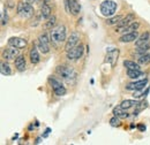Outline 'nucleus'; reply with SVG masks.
I'll list each match as a JSON object with an SVG mask.
<instances>
[{"instance_id": "nucleus-1", "label": "nucleus", "mask_w": 150, "mask_h": 145, "mask_svg": "<svg viewBox=\"0 0 150 145\" xmlns=\"http://www.w3.org/2000/svg\"><path fill=\"white\" fill-rule=\"evenodd\" d=\"M50 38H51V42L52 43H56V44H61L67 40V30H66V27L65 25H58L56 28H53L51 31H50Z\"/></svg>"}, {"instance_id": "nucleus-2", "label": "nucleus", "mask_w": 150, "mask_h": 145, "mask_svg": "<svg viewBox=\"0 0 150 145\" xmlns=\"http://www.w3.org/2000/svg\"><path fill=\"white\" fill-rule=\"evenodd\" d=\"M16 13L21 18H30L36 14L35 9H34V6L31 4L25 2V1H21L18 4Z\"/></svg>"}, {"instance_id": "nucleus-3", "label": "nucleus", "mask_w": 150, "mask_h": 145, "mask_svg": "<svg viewBox=\"0 0 150 145\" xmlns=\"http://www.w3.org/2000/svg\"><path fill=\"white\" fill-rule=\"evenodd\" d=\"M117 8H118V5L113 0H105L99 6L100 14L103 16H105V18H111V16H113L115 14V12H117Z\"/></svg>"}, {"instance_id": "nucleus-4", "label": "nucleus", "mask_w": 150, "mask_h": 145, "mask_svg": "<svg viewBox=\"0 0 150 145\" xmlns=\"http://www.w3.org/2000/svg\"><path fill=\"white\" fill-rule=\"evenodd\" d=\"M57 74L65 81H73L75 77H76V72L74 70V68L69 67V66H66V65H61V66H58L56 68Z\"/></svg>"}, {"instance_id": "nucleus-5", "label": "nucleus", "mask_w": 150, "mask_h": 145, "mask_svg": "<svg viewBox=\"0 0 150 145\" xmlns=\"http://www.w3.org/2000/svg\"><path fill=\"white\" fill-rule=\"evenodd\" d=\"M50 42H51V38H49L46 34H42L38 37L37 47L43 54H47L50 52Z\"/></svg>"}, {"instance_id": "nucleus-6", "label": "nucleus", "mask_w": 150, "mask_h": 145, "mask_svg": "<svg viewBox=\"0 0 150 145\" xmlns=\"http://www.w3.org/2000/svg\"><path fill=\"white\" fill-rule=\"evenodd\" d=\"M49 83H50V85H51V88H52V90L54 92V94L58 96V97H61V96H65L66 94V88L61 84V82L60 81H58L57 78L54 77H49Z\"/></svg>"}, {"instance_id": "nucleus-7", "label": "nucleus", "mask_w": 150, "mask_h": 145, "mask_svg": "<svg viewBox=\"0 0 150 145\" xmlns=\"http://www.w3.org/2000/svg\"><path fill=\"white\" fill-rule=\"evenodd\" d=\"M83 53H84V47H83V45H77V46L73 47L72 50L67 51L66 56H67V59L71 60V61H76V60H79L80 58H82Z\"/></svg>"}, {"instance_id": "nucleus-8", "label": "nucleus", "mask_w": 150, "mask_h": 145, "mask_svg": "<svg viewBox=\"0 0 150 145\" xmlns=\"http://www.w3.org/2000/svg\"><path fill=\"white\" fill-rule=\"evenodd\" d=\"M134 21H135V14H134V13H129V14H127L125 18H121V20L119 21V23L117 24L115 32H121L126 27H128L132 22H134Z\"/></svg>"}, {"instance_id": "nucleus-9", "label": "nucleus", "mask_w": 150, "mask_h": 145, "mask_svg": "<svg viewBox=\"0 0 150 145\" xmlns=\"http://www.w3.org/2000/svg\"><path fill=\"white\" fill-rule=\"evenodd\" d=\"M80 34L77 32V31H73L72 34H71V36L67 38V40H66V44H65V51L67 52V51H69V50H72L73 47L75 46H77L79 45V42H80Z\"/></svg>"}, {"instance_id": "nucleus-10", "label": "nucleus", "mask_w": 150, "mask_h": 145, "mask_svg": "<svg viewBox=\"0 0 150 145\" xmlns=\"http://www.w3.org/2000/svg\"><path fill=\"white\" fill-rule=\"evenodd\" d=\"M147 84H148V78H143V80H140V81H136V82L128 83V84L126 85V90H128V91L143 90L144 87H147Z\"/></svg>"}, {"instance_id": "nucleus-11", "label": "nucleus", "mask_w": 150, "mask_h": 145, "mask_svg": "<svg viewBox=\"0 0 150 145\" xmlns=\"http://www.w3.org/2000/svg\"><path fill=\"white\" fill-rule=\"evenodd\" d=\"M18 55H19V49L13 47V46H9L2 51V58L7 61L8 60H15V58Z\"/></svg>"}, {"instance_id": "nucleus-12", "label": "nucleus", "mask_w": 150, "mask_h": 145, "mask_svg": "<svg viewBox=\"0 0 150 145\" xmlns=\"http://www.w3.org/2000/svg\"><path fill=\"white\" fill-rule=\"evenodd\" d=\"M8 45L21 50L27 46V40L23 38H20V37H12L8 39Z\"/></svg>"}, {"instance_id": "nucleus-13", "label": "nucleus", "mask_w": 150, "mask_h": 145, "mask_svg": "<svg viewBox=\"0 0 150 145\" xmlns=\"http://www.w3.org/2000/svg\"><path fill=\"white\" fill-rule=\"evenodd\" d=\"M118 56H119V50L118 49H111L108 51L106 56H105V62H109L111 66H114L117 60H118Z\"/></svg>"}, {"instance_id": "nucleus-14", "label": "nucleus", "mask_w": 150, "mask_h": 145, "mask_svg": "<svg viewBox=\"0 0 150 145\" xmlns=\"http://www.w3.org/2000/svg\"><path fill=\"white\" fill-rule=\"evenodd\" d=\"M139 32L137 30L136 31H133V32H126V34H122V36H120L119 38V42L120 43H131V42H135L137 38H139Z\"/></svg>"}, {"instance_id": "nucleus-15", "label": "nucleus", "mask_w": 150, "mask_h": 145, "mask_svg": "<svg viewBox=\"0 0 150 145\" xmlns=\"http://www.w3.org/2000/svg\"><path fill=\"white\" fill-rule=\"evenodd\" d=\"M14 63H15V68L18 72H24L25 70V67H27V62H25V58L23 55L19 54L15 60H14Z\"/></svg>"}, {"instance_id": "nucleus-16", "label": "nucleus", "mask_w": 150, "mask_h": 145, "mask_svg": "<svg viewBox=\"0 0 150 145\" xmlns=\"http://www.w3.org/2000/svg\"><path fill=\"white\" fill-rule=\"evenodd\" d=\"M39 14L42 16V20H47L52 15V8L49 4H44L40 6V9H39Z\"/></svg>"}, {"instance_id": "nucleus-17", "label": "nucleus", "mask_w": 150, "mask_h": 145, "mask_svg": "<svg viewBox=\"0 0 150 145\" xmlns=\"http://www.w3.org/2000/svg\"><path fill=\"white\" fill-rule=\"evenodd\" d=\"M150 44V32H144L142 34L141 36H139V38L135 40V46L136 47H140V46H144V45H148Z\"/></svg>"}, {"instance_id": "nucleus-18", "label": "nucleus", "mask_w": 150, "mask_h": 145, "mask_svg": "<svg viewBox=\"0 0 150 145\" xmlns=\"http://www.w3.org/2000/svg\"><path fill=\"white\" fill-rule=\"evenodd\" d=\"M30 61H31V63H34V65H37L38 62L40 61V58H39V53H38V47L37 46H33L31 47V50H30Z\"/></svg>"}, {"instance_id": "nucleus-19", "label": "nucleus", "mask_w": 150, "mask_h": 145, "mask_svg": "<svg viewBox=\"0 0 150 145\" xmlns=\"http://www.w3.org/2000/svg\"><path fill=\"white\" fill-rule=\"evenodd\" d=\"M113 114H114L115 116L120 118V119H127V118L129 116V114L127 113V109L122 108L120 105L113 108Z\"/></svg>"}, {"instance_id": "nucleus-20", "label": "nucleus", "mask_w": 150, "mask_h": 145, "mask_svg": "<svg viewBox=\"0 0 150 145\" xmlns=\"http://www.w3.org/2000/svg\"><path fill=\"white\" fill-rule=\"evenodd\" d=\"M71 4V14L76 16L81 11V4L79 0H69Z\"/></svg>"}, {"instance_id": "nucleus-21", "label": "nucleus", "mask_w": 150, "mask_h": 145, "mask_svg": "<svg viewBox=\"0 0 150 145\" xmlns=\"http://www.w3.org/2000/svg\"><path fill=\"white\" fill-rule=\"evenodd\" d=\"M144 72H141V69H127V76L131 80H137L139 77L143 76Z\"/></svg>"}, {"instance_id": "nucleus-22", "label": "nucleus", "mask_w": 150, "mask_h": 145, "mask_svg": "<svg viewBox=\"0 0 150 145\" xmlns=\"http://www.w3.org/2000/svg\"><path fill=\"white\" fill-rule=\"evenodd\" d=\"M139 103H140V101H139V100H135V98L132 99V100L131 99H127V100H124V101L120 104V106L125 109H129V108H132V107H134V106H136Z\"/></svg>"}, {"instance_id": "nucleus-23", "label": "nucleus", "mask_w": 150, "mask_h": 145, "mask_svg": "<svg viewBox=\"0 0 150 145\" xmlns=\"http://www.w3.org/2000/svg\"><path fill=\"white\" fill-rule=\"evenodd\" d=\"M124 67L126 69H141V66L139 62L132 61V60H125L124 61Z\"/></svg>"}, {"instance_id": "nucleus-24", "label": "nucleus", "mask_w": 150, "mask_h": 145, "mask_svg": "<svg viewBox=\"0 0 150 145\" xmlns=\"http://www.w3.org/2000/svg\"><path fill=\"white\" fill-rule=\"evenodd\" d=\"M56 23H57V18L54 15H51L50 18H47L46 23L44 24V29H46V30H52L53 27L56 25Z\"/></svg>"}, {"instance_id": "nucleus-25", "label": "nucleus", "mask_w": 150, "mask_h": 145, "mask_svg": "<svg viewBox=\"0 0 150 145\" xmlns=\"http://www.w3.org/2000/svg\"><path fill=\"white\" fill-rule=\"evenodd\" d=\"M139 28H140V22L134 21V22H132L128 27H126L121 32H122V34H126V32H133V31H136Z\"/></svg>"}, {"instance_id": "nucleus-26", "label": "nucleus", "mask_w": 150, "mask_h": 145, "mask_svg": "<svg viewBox=\"0 0 150 145\" xmlns=\"http://www.w3.org/2000/svg\"><path fill=\"white\" fill-rule=\"evenodd\" d=\"M135 107H136V109H135V111H134V113H133V115H134V116L139 115V113H141L143 109L147 108V107H148V103H147L146 100H143V101H140V103H139V104H137Z\"/></svg>"}, {"instance_id": "nucleus-27", "label": "nucleus", "mask_w": 150, "mask_h": 145, "mask_svg": "<svg viewBox=\"0 0 150 145\" xmlns=\"http://www.w3.org/2000/svg\"><path fill=\"white\" fill-rule=\"evenodd\" d=\"M0 72L4 76H9L12 74V69H11V66L7 63V62H1V68H0Z\"/></svg>"}, {"instance_id": "nucleus-28", "label": "nucleus", "mask_w": 150, "mask_h": 145, "mask_svg": "<svg viewBox=\"0 0 150 145\" xmlns=\"http://www.w3.org/2000/svg\"><path fill=\"white\" fill-rule=\"evenodd\" d=\"M121 18H122L121 15H113V16H111V18H108V20H106V24H108V25H114V24L117 25Z\"/></svg>"}, {"instance_id": "nucleus-29", "label": "nucleus", "mask_w": 150, "mask_h": 145, "mask_svg": "<svg viewBox=\"0 0 150 145\" xmlns=\"http://www.w3.org/2000/svg\"><path fill=\"white\" fill-rule=\"evenodd\" d=\"M137 62L140 65H148V63H150V53L140 55L139 59H137Z\"/></svg>"}, {"instance_id": "nucleus-30", "label": "nucleus", "mask_w": 150, "mask_h": 145, "mask_svg": "<svg viewBox=\"0 0 150 145\" xmlns=\"http://www.w3.org/2000/svg\"><path fill=\"white\" fill-rule=\"evenodd\" d=\"M149 50H150V44H148V45H144V46H140V47H137L136 53H137V54H140V55L146 54Z\"/></svg>"}, {"instance_id": "nucleus-31", "label": "nucleus", "mask_w": 150, "mask_h": 145, "mask_svg": "<svg viewBox=\"0 0 150 145\" xmlns=\"http://www.w3.org/2000/svg\"><path fill=\"white\" fill-rule=\"evenodd\" d=\"M33 18H34L31 20V23H30V25H31V27H37L38 24H39V21L42 20V16H40V14H35Z\"/></svg>"}, {"instance_id": "nucleus-32", "label": "nucleus", "mask_w": 150, "mask_h": 145, "mask_svg": "<svg viewBox=\"0 0 150 145\" xmlns=\"http://www.w3.org/2000/svg\"><path fill=\"white\" fill-rule=\"evenodd\" d=\"M110 125L112 126V127H119L121 123H120V118H118V116H113L112 119L110 120Z\"/></svg>"}, {"instance_id": "nucleus-33", "label": "nucleus", "mask_w": 150, "mask_h": 145, "mask_svg": "<svg viewBox=\"0 0 150 145\" xmlns=\"http://www.w3.org/2000/svg\"><path fill=\"white\" fill-rule=\"evenodd\" d=\"M7 22H8V14H7V11H2V13H1V24L5 25V24H7Z\"/></svg>"}, {"instance_id": "nucleus-34", "label": "nucleus", "mask_w": 150, "mask_h": 145, "mask_svg": "<svg viewBox=\"0 0 150 145\" xmlns=\"http://www.w3.org/2000/svg\"><path fill=\"white\" fill-rule=\"evenodd\" d=\"M65 1V8H66V12L68 14H71V4H69V0H64Z\"/></svg>"}, {"instance_id": "nucleus-35", "label": "nucleus", "mask_w": 150, "mask_h": 145, "mask_svg": "<svg viewBox=\"0 0 150 145\" xmlns=\"http://www.w3.org/2000/svg\"><path fill=\"white\" fill-rule=\"evenodd\" d=\"M137 128H139L141 131H144V130H146V126H143V125H139Z\"/></svg>"}, {"instance_id": "nucleus-36", "label": "nucleus", "mask_w": 150, "mask_h": 145, "mask_svg": "<svg viewBox=\"0 0 150 145\" xmlns=\"http://www.w3.org/2000/svg\"><path fill=\"white\" fill-rule=\"evenodd\" d=\"M24 1H25V2H28V4H31V5H33V4H35L37 0H24Z\"/></svg>"}, {"instance_id": "nucleus-37", "label": "nucleus", "mask_w": 150, "mask_h": 145, "mask_svg": "<svg viewBox=\"0 0 150 145\" xmlns=\"http://www.w3.org/2000/svg\"><path fill=\"white\" fill-rule=\"evenodd\" d=\"M39 143H40V138H37L36 139V144H39Z\"/></svg>"}, {"instance_id": "nucleus-38", "label": "nucleus", "mask_w": 150, "mask_h": 145, "mask_svg": "<svg viewBox=\"0 0 150 145\" xmlns=\"http://www.w3.org/2000/svg\"><path fill=\"white\" fill-rule=\"evenodd\" d=\"M43 2H44V4H49V2H50V0H43Z\"/></svg>"}]
</instances>
